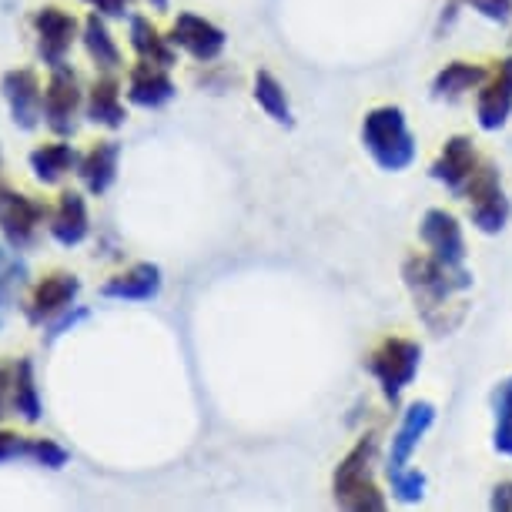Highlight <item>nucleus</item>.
I'll list each match as a JSON object with an SVG mask.
<instances>
[{
    "label": "nucleus",
    "instance_id": "obj_23",
    "mask_svg": "<svg viewBox=\"0 0 512 512\" xmlns=\"http://www.w3.org/2000/svg\"><path fill=\"white\" fill-rule=\"evenodd\" d=\"M81 41H84V51H88V57L94 61V67H98V71L114 74L121 67V51H118V44H114L108 24H104V17L98 11H91L88 21H84Z\"/></svg>",
    "mask_w": 512,
    "mask_h": 512
},
{
    "label": "nucleus",
    "instance_id": "obj_29",
    "mask_svg": "<svg viewBox=\"0 0 512 512\" xmlns=\"http://www.w3.org/2000/svg\"><path fill=\"white\" fill-rule=\"evenodd\" d=\"M24 459H31L34 466H44V469H64L71 462V452H67L61 442L54 439H24Z\"/></svg>",
    "mask_w": 512,
    "mask_h": 512
},
{
    "label": "nucleus",
    "instance_id": "obj_26",
    "mask_svg": "<svg viewBox=\"0 0 512 512\" xmlns=\"http://www.w3.org/2000/svg\"><path fill=\"white\" fill-rule=\"evenodd\" d=\"M27 285V262L11 245H0V328H4V318L11 312V302L21 295V288Z\"/></svg>",
    "mask_w": 512,
    "mask_h": 512
},
{
    "label": "nucleus",
    "instance_id": "obj_17",
    "mask_svg": "<svg viewBox=\"0 0 512 512\" xmlns=\"http://www.w3.org/2000/svg\"><path fill=\"white\" fill-rule=\"evenodd\" d=\"M88 235H91L88 201H84L81 191H64L51 211V238L61 248H74Z\"/></svg>",
    "mask_w": 512,
    "mask_h": 512
},
{
    "label": "nucleus",
    "instance_id": "obj_15",
    "mask_svg": "<svg viewBox=\"0 0 512 512\" xmlns=\"http://www.w3.org/2000/svg\"><path fill=\"white\" fill-rule=\"evenodd\" d=\"M479 164L482 161H479L476 148H472V141L466 134H456V138H449L446 148L439 151L436 164H432V178L442 181L449 191H466Z\"/></svg>",
    "mask_w": 512,
    "mask_h": 512
},
{
    "label": "nucleus",
    "instance_id": "obj_18",
    "mask_svg": "<svg viewBox=\"0 0 512 512\" xmlns=\"http://www.w3.org/2000/svg\"><path fill=\"white\" fill-rule=\"evenodd\" d=\"M118 161H121V144L118 141H98L88 154H81L77 161V178L88 188V195H104L114 178H118Z\"/></svg>",
    "mask_w": 512,
    "mask_h": 512
},
{
    "label": "nucleus",
    "instance_id": "obj_21",
    "mask_svg": "<svg viewBox=\"0 0 512 512\" xmlns=\"http://www.w3.org/2000/svg\"><path fill=\"white\" fill-rule=\"evenodd\" d=\"M77 161H81V154H77L74 144H67L64 138L41 144V148H34L31 158H27L34 178L41 181V185H61V181L77 168Z\"/></svg>",
    "mask_w": 512,
    "mask_h": 512
},
{
    "label": "nucleus",
    "instance_id": "obj_19",
    "mask_svg": "<svg viewBox=\"0 0 512 512\" xmlns=\"http://www.w3.org/2000/svg\"><path fill=\"white\" fill-rule=\"evenodd\" d=\"M161 292V268L151 262L131 265L128 272L108 278L101 285L104 298H118V302H151Z\"/></svg>",
    "mask_w": 512,
    "mask_h": 512
},
{
    "label": "nucleus",
    "instance_id": "obj_27",
    "mask_svg": "<svg viewBox=\"0 0 512 512\" xmlns=\"http://www.w3.org/2000/svg\"><path fill=\"white\" fill-rule=\"evenodd\" d=\"M255 101L258 108H262L268 118L278 121V124H292V104H288V94L282 88V81H278L275 74L268 71H258L255 74Z\"/></svg>",
    "mask_w": 512,
    "mask_h": 512
},
{
    "label": "nucleus",
    "instance_id": "obj_1",
    "mask_svg": "<svg viewBox=\"0 0 512 512\" xmlns=\"http://www.w3.org/2000/svg\"><path fill=\"white\" fill-rule=\"evenodd\" d=\"M405 288L412 292L415 312L425 318V325L446 332L456 322L446 315L452 305H459V295L472 288V275L466 268H449L432 255H412L402 265Z\"/></svg>",
    "mask_w": 512,
    "mask_h": 512
},
{
    "label": "nucleus",
    "instance_id": "obj_36",
    "mask_svg": "<svg viewBox=\"0 0 512 512\" xmlns=\"http://www.w3.org/2000/svg\"><path fill=\"white\" fill-rule=\"evenodd\" d=\"M492 509L512 512V482H499V486L492 489Z\"/></svg>",
    "mask_w": 512,
    "mask_h": 512
},
{
    "label": "nucleus",
    "instance_id": "obj_16",
    "mask_svg": "<svg viewBox=\"0 0 512 512\" xmlns=\"http://www.w3.org/2000/svg\"><path fill=\"white\" fill-rule=\"evenodd\" d=\"M178 94L175 81H171L168 67L161 64H151V61H141L131 67L128 74V101L134 108H164L171 98Z\"/></svg>",
    "mask_w": 512,
    "mask_h": 512
},
{
    "label": "nucleus",
    "instance_id": "obj_24",
    "mask_svg": "<svg viewBox=\"0 0 512 512\" xmlns=\"http://www.w3.org/2000/svg\"><path fill=\"white\" fill-rule=\"evenodd\" d=\"M11 409H14V415H21V419L31 422V425L44 419V402H41V392H37V375H34L31 359L14 362Z\"/></svg>",
    "mask_w": 512,
    "mask_h": 512
},
{
    "label": "nucleus",
    "instance_id": "obj_8",
    "mask_svg": "<svg viewBox=\"0 0 512 512\" xmlns=\"http://www.w3.org/2000/svg\"><path fill=\"white\" fill-rule=\"evenodd\" d=\"M31 27L37 37V57H41L47 67L64 64L77 41V34H81L77 17L61 11V7H37L31 14Z\"/></svg>",
    "mask_w": 512,
    "mask_h": 512
},
{
    "label": "nucleus",
    "instance_id": "obj_37",
    "mask_svg": "<svg viewBox=\"0 0 512 512\" xmlns=\"http://www.w3.org/2000/svg\"><path fill=\"white\" fill-rule=\"evenodd\" d=\"M151 11H168V0H148Z\"/></svg>",
    "mask_w": 512,
    "mask_h": 512
},
{
    "label": "nucleus",
    "instance_id": "obj_13",
    "mask_svg": "<svg viewBox=\"0 0 512 512\" xmlns=\"http://www.w3.org/2000/svg\"><path fill=\"white\" fill-rule=\"evenodd\" d=\"M432 422H436V405H432V402H412L409 409H405L402 422H399V432L392 436L389 466H385L389 476H395V472H402V469H409L415 449H419V442H422L425 432L432 429Z\"/></svg>",
    "mask_w": 512,
    "mask_h": 512
},
{
    "label": "nucleus",
    "instance_id": "obj_4",
    "mask_svg": "<svg viewBox=\"0 0 512 512\" xmlns=\"http://www.w3.org/2000/svg\"><path fill=\"white\" fill-rule=\"evenodd\" d=\"M419 362H422L419 342H412V338H402V335H389V338H382V342L372 349V355L365 359V369H369L372 379L379 382V389H382L385 399L395 402L402 395L405 385L415 379V372H419Z\"/></svg>",
    "mask_w": 512,
    "mask_h": 512
},
{
    "label": "nucleus",
    "instance_id": "obj_22",
    "mask_svg": "<svg viewBox=\"0 0 512 512\" xmlns=\"http://www.w3.org/2000/svg\"><path fill=\"white\" fill-rule=\"evenodd\" d=\"M128 37H131V51L138 54V61H151L161 67H171L178 61V54H175L178 47L171 44V37H164L148 17L134 14L128 24Z\"/></svg>",
    "mask_w": 512,
    "mask_h": 512
},
{
    "label": "nucleus",
    "instance_id": "obj_35",
    "mask_svg": "<svg viewBox=\"0 0 512 512\" xmlns=\"http://www.w3.org/2000/svg\"><path fill=\"white\" fill-rule=\"evenodd\" d=\"M11 382H14V365H0V419L11 409Z\"/></svg>",
    "mask_w": 512,
    "mask_h": 512
},
{
    "label": "nucleus",
    "instance_id": "obj_20",
    "mask_svg": "<svg viewBox=\"0 0 512 512\" xmlns=\"http://www.w3.org/2000/svg\"><path fill=\"white\" fill-rule=\"evenodd\" d=\"M84 114H88V121L98 124V128H108V131L124 128L128 111H124V101H121V84L114 81L111 74L98 77V81L88 88V98H84Z\"/></svg>",
    "mask_w": 512,
    "mask_h": 512
},
{
    "label": "nucleus",
    "instance_id": "obj_31",
    "mask_svg": "<svg viewBox=\"0 0 512 512\" xmlns=\"http://www.w3.org/2000/svg\"><path fill=\"white\" fill-rule=\"evenodd\" d=\"M88 315H91V312H88V308H81V305L67 308L64 315H57L54 322H47V335H44V342H54V338H61L64 332H71V328H74V325H81Z\"/></svg>",
    "mask_w": 512,
    "mask_h": 512
},
{
    "label": "nucleus",
    "instance_id": "obj_6",
    "mask_svg": "<svg viewBox=\"0 0 512 512\" xmlns=\"http://www.w3.org/2000/svg\"><path fill=\"white\" fill-rule=\"evenodd\" d=\"M47 218H51V208L37 198L14 188H0V235L14 251L31 248Z\"/></svg>",
    "mask_w": 512,
    "mask_h": 512
},
{
    "label": "nucleus",
    "instance_id": "obj_10",
    "mask_svg": "<svg viewBox=\"0 0 512 512\" xmlns=\"http://www.w3.org/2000/svg\"><path fill=\"white\" fill-rule=\"evenodd\" d=\"M77 292H81V278L71 275V272H54L41 278L34 285L31 298L24 305V315L31 325H47L54 322L57 315H64L67 308H74L77 302Z\"/></svg>",
    "mask_w": 512,
    "mask_h": 512
},
{
    "label": "nucleus",
    "instance_id": "obj_14",
    "mask_svg": "<svg viewBox=\"0 0 512 512\" xmlns=\"http://www.w3.org/2000/svg\"><path fill=\"white\" fill-rule=\"evenodd\" d=\"M479 128L499 131L512 114V57L496 64L479 91Z\"/></svg>",
    "mask_w": 512,
    "mask_h": 512
},
{
    "label": "nucleus",
    "instance_id": "obj_25",
    "mask_svg": "<svg viewBox=\"0 0 512 512\" xmlns=\"http://www.w3.org/2000/svg\"><path fill=\"white\" fill-rule=\"evenodd\" d=\"M489 71L479 64H469V61H452L446 64L442 71L436 74V81H432V91H436V98H462L466 91H476L479 84H486Z\"/></svg>",
    "mask_w": 512,
    "mask_h": 512
},
{
    "label": "nucleus",
    "instance_id": "obj_11",
    "mask_svg": "<svg viewBox=\"0 0 512 512\" xmlns=\"http://www.w3.org/2000/svg\"><path fill=\"white\" fill-rule=\"evenodd\" d=\"M419 235L436 262L449 265V268H466V238H462V225L452 211H446V208L425 211Z\"/></svg>",
    "mask_w": 512,
    "mask_h": 512
},
{
    "label": "nucleus",
    "instance_id": "obj_3",
    "mask_svg": "<svg viewBox=\"0 0 512 512\" xmlns=\"http://www.w3.org/2000/svg\"><path fill=\"white\" fill-rule=\"evenodd\" d=\"M372 456H375V439L365 436L355 442V449L349 456L338 462L332 492L342 509H352V512H382L385 509V496L372 479Z\"/></svg>",
    "mask_w": 512,
    "mask_h": 512
},
{
    "label": "nucleus",
    "instance_id": "obj_32",
    "mask_svg": "<svg viewBox=\"0 0 512 512\" xmlns=\"http://www.w3.org/2000/svg\"><path fill=\"white\" fill-rule=\"evenodd\" d=\"M469 4L472 11H479L486 21H496V24H506L512 17V0H462Z\"/></svg>",
    "mask_w": 512,
    "mask_h": 512
},
{
    "label": "nucleus",
    "instance_id": "obj_7",
    "mask_svg": "<svg viewBox=\"0 0 512 512\" xmlns=\"http://www.w3.org/2000/svg\"><path fill=\"white\" fill-rule=\"evenodd\" d=\"M466 198H469V215L472 225L486 235H496V231L506 228L509 221V201L506 191H502V178L492 164H479L476 175L466 185Z\"/></svg>",
    "mask_w": 512,
    "mask_h": 512
},
{
    "label": "nucleus",
    "instance_id": "obj_12",
    "mask_svg": "<svg viewBox=\"0 0 512 512\" xmlns=\"http://www.w3.org/2000/svg\"><path fill=\"white\" fill-rule=\"evenodd\" d=\"M168 37L178 51H185L188 57H195V61H201V64L218 61L221 51H225V44H228L225 31H221L218 24L205 21V17H198V14H178Z\"/></svg>",
    "mask_w": 512,
    "mask_h": 512
},
{
    "label": "nucleus",
    "instance_id": "obj_30",
    "mask_svg": "<svg viewBox=\"0 0 512 512\" xmlns=\"http://www.w3.org/2000/svg\"><path fill=\"white\" fill-rule=\"evenodd\" d=\"M389 482H392V496L405 502V506H412V502H419L425 496V476L419 469L395 472V476H389Z\"/></svg>",
    "mask_w": 512,
    "mask_h": 512
},
{
    "label": "nucleus",
    "instance_id": "obj_34",
    "mask_svg": "<svg viewBox=\"0 0 512 512\" xmlns=\"http://www.w3.org/2000/svg\"><path fill=\"white\" fill-rule=\"evenodd\" d=\"M84 4H91L101 17H128L134 0H84Z\"/></svg>",
    "mask_w": 512,
    "mask_h": 512
},
{
    "label": "nucleus",
    "instance_id": "obj_33",
    "mask_svg": "<svg viewBox=\"0 0 512 512\" xmlns=\"http://www.w3.org/2000/svg\"><path fill=\"white\" fill-rule=\"evenodd\" d=\"M24 439L27 436H14V432L0 429V462L24 459Z\"/></svg>",
    "mask_w": 512,
    "mask_h": 512
},
{
    "label": "nucleus",
    "instance_id": "obj_5",
    "mask_svg": "<svg viewBox=\"0 0 512 512\" xmlns=\"http://www.w3.org/2000/svg\"><path fill=\"white\" fill-rule=\"evenodd\" d=\"M84 108V88L81 77L71 64L51 67V81L44 88V124L57 138H71L77 131V114Z\"/></svg>",
    "mask_w": 512,
    "mask_h": 512
},
{
    "label": "nucleus",
    "instance_id": "obj_2",
    "mask_svg": "<svg viewBox=\"0 0 512 512\" xmlns=\"http://www.w3.org/2000/svg\"><path fill=\"white\" fill-rule=\"evenodd\" d=\"M362 144L382 171H405L415 161V141L405 124L402 108L382 104L372 108L362 121Z\"/></svg>",
    "mask_w": 512,
    "mask_h": 512
},
{
    "label": "nucleus",
    "instance_id": "obj_28",
    "mask_svg": "<svg viewBox=\"0 0 512 512\" xmlns=\"http://www.w3.org/2000/svg\"><path fill=\"white\" fill-rule=\"evenodd\" d=\"M492 446L512 459V375L496 389V432H492Z\"/></svg>",
    "mask_w": 512,
    "mask_h": 512
},
{
    "label": "nucleus",
    "instance_id": "obj_9",
    "mask_svg": "<svg viewBox=\"0 0 512 512\" xmlns=\"http://www.w3.org/2000/svg\"><path fill=\"white\" fill-rule=\"evenodd\" d=\"M0 94L7 101L11 121L21 131H34L44 121V88L31 67H17V71H7L0 77Z\"/></svg>",
    "mask_w": 512,
    "mask_h": 512
}]
</instances>
